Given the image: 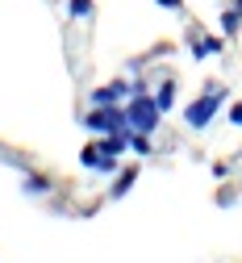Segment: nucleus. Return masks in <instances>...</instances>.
Instances as JSON below:
<instances>
[{"mask_svg":"<svg viewBox=\"0 0 242 263\" xmlns=\"http://www.w3.org/2000/svg\"><path fill=\"white\" fill-rule=\"evenodd\" d=\"M125 117H129V129L155 134V129H159V117H163V109L155 105V96H146V88H142V92H134V101L125 105Z\"/></svg>","mask_w":242,"mask_h":263,"instance_id":"f257e3e1","label":"nucleus"},{"mask_svg":"<svg viewBox=\"0 0 242 263\" xmlns=\"http://www.w3.org/2000/svg\"><path fill=\"white\" fill-rule=\"evenodd\" d=\"M221 101H226V92H221V88H209L196 105H188V109H184V121H188L192 129H204V125L217 117V105H221Z\"/></svg>","mask_w":242,"mask_h":263,"instance_id":"f03ea898","label":"nucleus"},{"mask_svg":"<svg viewBox=\"0 0 242 263\" xmlns=\"http://www.w3.org/2000/svg\"><path fill=\"white\" fill-rule=\"evenodd\" d=\"M84 125L96 129V134H113V129L129 134V117H125V109H105V105H96V109L84 117Z\"/></svg>","mask_w":242,"mask_h":263,"instance_id":"7ed1b4c3","label":"nucleus"},{"mask_svg":"<svg viewBox=\"0 0 242 263\" xmlns=\"http://www.w3.org/2000/svg\"><path fill=\"white\" fill-rule=\"evenodd\" d=\"M129 92H134V84L113 80V84H105V88H96V92H92V105H113V101H121V96H129Z\"/></svg>","mask_w":242,"mask_h":263,"instance_id":"20e7f679","label":"nucleus"},{"mask_svg":"<svg viewBox=\"0 0 242 263\" xmlns=\"http://www.w3.org/2000/svg\"><path fill=\"white\" fill-rule=\"evenodd\" d=\"M176 88H180V84H176V76H167V80H163V88L155 92V105H159L163 113H171V105H176Z\"/></svg>","mask_w":242,"mask_h":263,"instance_id":"39448f33","label":"nucleus"},{"mask_svg":"<svg viewBox=\"0 0 242 263\" xmlns=\"http://www.w3.org/2000/svg\"><path fill=\"white\" fill-rule=\"evenodd\" d=\"M134 180H138V172H117V184L109 188V196H113V201H121V196L134 188Z\"/></svg>","mask_w":242,"mask_h":263,"instance_id":"423d86ee","label":"nucleus"},{"mask_svg":"<svg viewBox=\"0 0 242 263\" xmlns=\"http://www.w3.org/2000/svg\"><path fill=\"white\" fill-rule=\"evenodd\" d=\"M67 13L80 17V21H88V17L96 13V5H92V0H67Z\"/></svg>","mask_w":242,"mask_h":263,"instance_id":"0eeeda50","label":"nucleus"},{"mask_svg":"<svg viewBox=\"0 0 242 263\" xmlns=\"http://www.w3.org/2000/svg\"><path fill=\"white\" fill-rule=\"evenodd\" d=\"M129 151H138V155H151V151H155V146H151V134L134 129V134H129Z\"/></svg>","mask_w":242,"mask_h":263,"instance_id":"6e6552de","label":"nucleus"},{"mask_svg":"<svg viewBox=\"0 0 242 263\" xmlns=\"http://www.w3.org/2000/svg\"><path fill=\"white\" fill-rule=\"evenodd\" d=\"M217 50H221V42H217V38H200V42L192 46V54H196V59H209V54H217Z\"/></svg>","mask_w":242,"mask_h":263,"instance_id":"1a4fd4ad","label":"nucleus"},{"mask_svg":"<svg viewBox=\"0 0 242 263\" xmlns=\"http://www.w3.org/2000/svg\"><path fill=\"white\" fill-rule=\"evenodd\" d=\"M25 192H29V196H46V192H50V180H46V176H29V180H25Z\"/></svg>","mask_w":242,"mask_h":263,"instance_id":"9d476101","label":"nucleus"},{"mask_svg":"<svg viewBox=\"0 0 242 263\" xmlns=\"http://www.w3.org/2000/svg\"><path fill=\"white\" fill-rule=\"evenodd\" d=\"M238 25H242V13H238V9H226V13H221V29L234 38V34H238Z\"/></svg>","mask_w":242,"mask_h":263,"instance_id":"9b49d317","label":"nucleus"},{"mask_svg":"<svg viewBox=\"0 0 242 263\" xmlns=\"http://www.w3.org/2000/svg\"><path fill=\"white\" fill-rule=\"evenodd\" d=\"M80 163H84V167H96V163H100V146H84Z\"/></svg>","mask_w":242,"mask_h":263,"instance_id":"f8f14e48","label":"nucleus"},{"mask_svg":"<svg viewBox=\"0 0 242 263\" xmlns=\"http://www.w3.org/2000/svg\"><path fill=\"white\" fill-rule=\"evenodd\" d=\"M159 9H184V0H155Z\"/></svg>","mask_w":242,"mask_h":263,"instance_id":"ddd939ff","label":"nucleus"},{"mask_svg":"<svg viewBox=\"0 0 242 263\" xmlns=\"http://www.w3.org/2000/svg\"><path fill=\"white\" fill-rule=\"evenodd\" d=\"M230 121H234V125H242V101H238V105L230 109Z\"/></svg>","mask_w":242,"mask_h":263,"instance_id":"4468645a","label":"nucleus"},{"mask_svg":"<svg viewBox=\"0 0 242 263\" xmlns=\"http://www.w3.org/2000/svg\"><path fill=\"white\" fill-rule=\"evenodd\" d=\"M234 9H238V13H242V0H238V5H234Z\"/></svg>","mask_w":242,"mask_h":263,"instance_id":"2eb2a0df","label":"nucleus"}]
</instances>
